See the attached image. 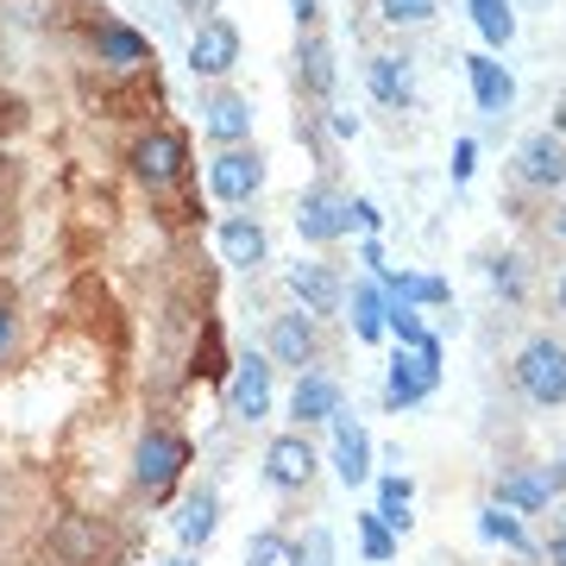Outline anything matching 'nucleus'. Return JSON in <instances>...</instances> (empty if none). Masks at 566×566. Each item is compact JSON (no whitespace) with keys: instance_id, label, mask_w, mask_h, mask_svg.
<instances>
[{"instance_id":"9b49d317","label":"nucleus","mask_w":566,"mask_h":566,"mask_svg":"<svg viewBox=\"0 0 566 566\" xmlns=\"http://www.w3.org/2000/svg\"><path fill=\"white\" fill-rule=\"evenodd\" d=\"M264 479L277 491H303L315 479V447L303 434H277V441L264 447Z\"/></svg>"},{"instance_id":"412c9836","label":"nucleus","mask_w":566,"mask_h":566,"mask_svg":"<svg viewBox=\"0 0 566 566\" xmlns=\"http://www.w3.org/2000/svg\"><path fill=\"white\" fill-rule=\"evenodd\" d=\"M296 82H303L315 102H327V95H334L340 70H334V51H327V39H303V51H296Z\"/></svg>"},{"instance_id":"6e6552de","label":"nucleus","mask_w":566,"mask_h":566,"mask_svg":"<svg viewBox=\"0 0 566 566\" xmlns=\"http://www.w3.org/2000/svg\"><path fill=\"white\" fill-rule=\"evenodd\" d=\"M227 409L240 416V422H264L271 416V359L264 353H245L233 365V378H227Z\"/></svg>"},{"instance_id":"c85d7f7f","label":"nucleus","mask_w":566,"mask_h":566,"mask_svg":"<svg viewBox=\"0 0 566 566\" xmlns=\"http://www.w3.org/2000/svg\"><path fill=\"white\" fill-rule=\"evenodd\" d=\"M441 0H378V20L385 25H428Z\"/></svg>"},{"instance_id":"6ab92c4d","label":"nucleus","mask_w":566,"mask_h":566,"mask_svg":"<svg viewBox=\"0 0 566 566\" xmlns=\"http://www.w3.org/2000/svg\"><path fill=\"white\" fill-rule=\"evenodd\" d=\"M214 528H221V504H214V491H189L177 510V542L196 554V547L214 542Z\"/></svg>"},{"instance_id":"b1692460","label":"nucleus","mask_w":566,"mask_h":566,"mask_svg":"<svg viewBox=\"0 0 566 566\" xmlns=\"http://www.w3.org/2000/svg\"><path fill=\"white\" fill-rule=\"evenodd\" d=\"M390 290V303H409V308H441L447 303V283L441 277H422V271H385V277H378Z\"/></svg>"},{"instance_id":"c756f323","label":"nucleus","mask_w":566,"mask_h":566,"mask_svg":"<svg viewBox=\"0 0 566 566\" xmlns=\"http://www.w3.org/2000/svg\"><path fill=\"white\" fill-rule=\"evenodd\" d=\"M491 283L516 303V296H523V259H510V252H504V259H491Z\"/></svg>"},{"instance_id":"473e14b6","label":"nucleus","mask_w":566,"mask_h":566,"mask_svg":"<svg viewBox=\"0 0 566 566\" xmlns=\"http://www.w3.org/2000/svg\"><path fill=\"white\" fill-rule=\"evenodd\" d=\"M13 303H0V359H7V353H13Z\"/></svg>"},{"instance_id":"2eb2a0df","label":"nucleus","mask_w":566,"mask_h":566,"mask_svg":"<svg viewBox=\"0 0 566 566\" xmlns=\"http://www.w3.org/2000/svg\"><path fill=\"white\" fill-rule=\"evenodd\" d=\"M315 315H303V308H296V315H277V322H271V365H296V371H303V365H315Z\"/></svg>"},{"instance_id":"20e7f679","label":"nucleus","mask_w":566,"mask_h":566,"mask_svg":"<svg viewBox=\"0 0 566 566\" xmlns=\"http://www.w3.org/2000/svg\"><path fill=\"white\" fill-rule=\"evenodd\" d=\"M296 233H303L308 245L346 240V233H353V202H346L340 189H327V182L303 189V196H296Z\"/></svg>"},{"instance_id":"5701e85b","label":"nucleus","mask_w":566,"mask_h":566,"mask_svg":"<svg viewBox=\"0 0 566 566\" xmlns=\"http://www.w3.org/2000/svg\"><path fill=\"white\" fill-rule=\"evenodd\" d=\"M465 13H472L479 39H485L491 51H504V44L516 39V0H465Z\"/></svg>"},{"instance_id":"ddd939ff","label":"nucleus","mask_w":566,"mask_h":566,"mask_svg":"<svg viewBox=\"0 0 566 566\" xmlns=\"http://www.w3.org/2000/svg\"><path fill=\"white\" fill-rule=\"evenodd\" d=\"M202 133L214 145H245L252 139V102H245V95H233V88H221V95H208L202 102Z\"/></svg>"},{"instance_id":"7c9ffc66","label":"nucleus","mask_w":566,"mask_h":566,"mask_svg":"<svg viewBox=\"0 0 566 566\" xmlns=\"http://www.w3.org/2000/svg\"><path fill=\"white\" fill-rule=\"evenodd\" d=\"M346 202H353V227H365V233H378V227H385V214H378L371 196H346Z\"/></svg>"},{"instance_id":"2f4dec72","label":"nucleus","mask_w":566,"mask_h":566,"mask_svg":"<svg viewBox=\"0 0 566 566\" xmlns=\"http://www.w3.org/2000/svg\"><path fill=\"white\" fill-rule=\"evenodd\" d=\"M472 170H479V145L460 139L453 145V182H472Z\"/></svg>"},{"instance_id":"ea45409f","label":"nucleus","mask_w":566,"mask_h":566,"mask_svg":"<svg viewBox=\"0 0 566 566\" xmlns=\"http://www.w3.org/2000/svg\"><path fill=\"white\" fill-rule=\"evenodd\" d=\"M164 566H196V560H189V554H177V560H164Z\"/></svg>"},{"instance_id":"f8f14e48","label":"nucleus","mask_w":566,"mask_h":566,"mask_svg":"<svg viewBox=\"0 0 566 566\" xmlns=\"http://www.w3.org/2000/svg\"><path fill=\"white\" fill-rule=\"evenodd\" d=\"M214 245H221V259L233 264V271H259V264L271 259V233H264L252 214H227Z\"/></svg>"},{"instance_id":"f704fd0d","label":"nucleus","mask_w":566,"mask_h":566,"mask_svg":"<svg viewBox=\"0 0 566 566\" xmlns=\"http://www.w3.org/2000/svg\"><path fill=\"white\" fill-rule=\"evenodd\" d=\"M315 7H322V0H290V13H296V20H303V25L315 20Z\"/></svg>"},{"instance_id":"c9c22d12","label":"nucleus","mask_w":566,"mask_h":566,"mask_svg":"<svg viewBox=\"0 0 566 566\" xmlns=\"http://www.w3.org/2000/svg\"><path fill=\"white\" fill-rule=\"evenodd\" d=\"M182 13H214V7H221V0H177Z\"/></svg>"},{"instance_id":"393cba45","label":"nucleus","mask_w":566,"mask_h":566,"mask_svg":"<svg viewBox=\"0 0 566 566\" xmlns=\"http://www.w3.org/2000/svg\"><path fill=\"white\" fill-rule=\"evenodd\" d=\"M409 510H416V485H409L403 472H390V479H378V516H385L390 528H403V535H409V523H416Z\"/></svg>"},{"instance_id":"4468645a","label":"nucleus","mask_w":566,"mask_h":566,"mask_svg":"<svg viewBox=\"0 0 566 566\" xmlns=\"http://www.w3.org/2000/svg\"><path fill=\"white\" fill-rule=\"evenodd\" d=\"M334 472H340V485L353 491V485H365V479H371V434H365L359 422H353V416H334Z\"/></svg>"},{"instance_id":"a878e982","label":"nucleus","mask_w":566,"mask_h":566,"mask_svg":"<svg viewBox=\"0 0 566 566\" xmlns=\"http://www.w3.org/2000/svg\"><path fill=\"white\" fill-rule=\"evenodd\" d=\"M479 535H485V542H504V547H516V554H528L523 516H516V510H504V504H485V510H479Z\"/></svg>"},{"instance_id":"0eeeda50","label":"nucleus","mask_w":566,"mask_h":566,"mask_svg":"<svg viewBox=\"0 0 566 566\" xmlns=\"http://www.w3.org/2000/svg\"><path fill=\"white\" fill-rule=\"evenodd\" d=\"M233 63H240V25L208 13V20L196 25V39H189V70H196V76H208V82H221Z\"/></svg>"},{"instance_id":"dca6fc26","label":"nucleus","mask_w":566,"mask_h":566,"mask_svg":"<svg viewBox=\"0 0 566 566\" xmlns=\"http://www.w3.org/2000/svg\"><path fill=\"white\" fill-rule=\"evenodd\" d=\"M290 290H296L303 315H340V303H346V283L327 264H296L290 271Z\"/></svg>"},{"instance_id":"f257e3e1","label":"nucleus","mask_w":566,"mask_h":566,"mask_svg":"<svg viewBox=\"0 0 566 566\" xmlns=\"http://www.w3.org/2000/svg\"><path fill=\"white\" fill-rule=\"evenodd\" d=\"M516 385H523L528 403H542V409L566 403V346L554 334H542V340H528L516 353Z\"/></svg>"},{"instance_id":"aec40b11","label":"nucleus","mask_w":566,"mask_h":566,"mask_svg":"<svg viewBox=\"0 0 566 566\" xmlns=\"http://www.w3.org/2000/svg\"><path fill=\"white\" fill-rule=\"evenodd\" d=\"M95 51H102V63H114V70H139V63L151 57V44H145L126 20H102V25H95Z\"/></svg>"},{"instance_id":"39448f33","label":"nucleus","mask_w":566,"mask_h":566,"mask_svg":"<svg viewBox=\"0 0 566 566\" xmlns=\"http://www.w3.org/2000/svg\"><path fill=\"white\" fill-rule=\"evenodd\" d=\"M434 385H441V346H428V353H409V346H397L390 378H385V403H390V409H416L422 397H434Z\"/></svg>"},{"instance_id":"e433bc0d","label":"nucleus","mask_w":566,"mask_h":566,"mask_svg":"<svg viewBox=\"0 0 566 566\" xmlns=\"http://www.w3.org/2000/svg\"><path fill=\"white\" fill-rule=\"evenodd\" d=\"M554 303H560V315H566V277H560V283H554Z\"/></svg>"},{"instance_id":"a211bd4d","label":"nucleus","mask_w":566,"mask_h":566,"mask_svg":"<svg viewBox=\"0 0 566 566\" xmlns=\"http://www.w3.org/2000/svg\"><path fill=\"white\" fill-rule=\"evenodd\" d=\"M365 82H371V95H378L385 107H409V102H416V70H409V57L378 51V57L365 63Z\"/></svg>"},{"instance_id":"1a4fd4ad","label":"nucleus","mask_w":566,"mask_h":566,"mask_svg":"<svg viewBox=\"0 0 566 566\" xmlns=\"http://www.w3.org/2000/svg\"><path fill=\"white\" fill-rule=\"evenodd\" d=\"M465 76H472V102L485 120H504L510 107H516V76H510V63H497L491 51H472L465 57Z\"/></svg>"},{"instance_id":"f03ea898","label":"nucleus","mask_w":566,"mask_h":566,"mask_svg":"<svg viewBox=\"0 0 566 566\" xmlns=\"http://www.w3.org/2000/svg\"><path fill=\"white\" fill-rule=\"evenodd\" d=\"M182 465H189V441L170 434V428H151V434L133 447V485L151 491V497H164V491L182 479Z\"/></svg>"},{"instance_id":"4be33fe9","label":"nucleus","mask_w":566,"mask_h":566,"mask_svg":"<svg viewBox=\"0 0 566 566\" xmlns=\"http://www.w3.org/2000/svg\"><path fill=\"white\" fill-rule=\"evenodd\" d=\"M346 303H353V315H346V322H353V334H359V340H385L390 296L378 290V283H353V296H346Z\"/></svg>"},{"instance_id":"423d86ee","label":"nucleus","mask_w":566,"mask_h":566,"mask_svg":"<svg viewBox=\"0 0 566 566\" xmlns=\"http://www.w3.org/2000/svg\"><path fill=\"white\" fill-rule=\"evenodd\" d=\"M126 164H133V177L139 182H151V189H170V182L182 177V164H189V145L177 139V133H145L133 151H126Z\"/></svg>"},{"instance_id":"9d476101","label":"nucleus","mask_w":566,"mask_h":566,"mask_svg":"<svg viewBox=\"0 0 566 566\" xmlns=\"http://www.w3.org/2000/svg\"><path fill=\"white\" fill-rule=\"evenodd\" d=\"M516 177L528 182V189H554V182H566V139L547 126V133H528L523 145H516Z\"/></svg>"},{"instance_id":"72a5a7b5","label":"nucleus","mask_w":566,"mask_h":566,"mask_svg":"<svg viewBox=\"0 0 566 566\" xmlns=\"http://www.w3.org/2000/svg\"><path fill=\"white\" fill-rule=\"evenodd\" d=\"M547 560H554V566H566V528L554 535V542H547Z\"/></svg>"},{"instance_id":"cd10ccee","label":"nucleus","mask_w":566,"mask_h":566,"mask_svg":"<svg viewBox=\"0 0 566 566\" xmlns=\"http://www.w3.org/2000/svg\"><path fill=\"white\" fill-rule=\"evenodd\" d=\"M359 542H365V560H390V554H397V528H390L378 510H365L359 516Z\"/></svg>"},{"instance_id":"bb28decb","label":"nucleus","mask_w":566,"mask_h":566,"mask_svg":"<svg viewBox=\"0 0 566 566\" xmlns=\"http://www.w3.org/2000/svg\"><path fill=\"white\" fill-rule=\"evenodd\" d=\"M245 566H303V554H296V542H290V535L264 528V535H252V542H245Z\"/></svg>"},{"instance_id":"58836bf2","label":"nucleus","mask_w":566,"mask_h":566,"mask_svg":"<svg viewBox=\"0 0 566 566\" xmlns=\"http://www.w3.org/2000/svg\"><path fill=\"white\" fill-rule=\"evenodd\" d=\"M554 233H560V240H566V208H560V214H554Z\"/></svg>"},{"instance_id":"7ed1b4c3","label":"nucleus","mask_w":566,"mask_h":566,"mask_svg":"<svg viewBox=\"0 0 566 566\" xmlns=\"http://www.w3.org/2000/svg\"><path fill=\"white\" fill-rule=\"evenodd\" d=\"M208 189H214V202L245 208L264 189V158L252 151V145H227V151H214V158H208Z\"/></svg>"},{"instance_id":"f3484780","label":"nucleus","mask_w":566,"mask_h":566,"mask_svg":"<svg viewBox=\"0 0 566 566\" xmlns=\"http://www.w3.org/2000/svg\"><path fill=\"white\" fill-rule=\"evenodd\" d=\"M290 416H296V422H334V416H340V385H334V378H327V371H303V378H296V390H290Z\"/></svg>"},{"instance_id":"4c0bfd02","label":"nucleus","mask_w":566,"mask_h":566,"mask_svg":"<svg viewBox=\"0 0 566 566\" xmlns=\"http://www.w3.org/2000/svg\"><path fill=\"white\" fill-rule=\"evenodd\" d=\"M554 133H560V139H566V102H560V114H554Z\"/></svg>"}]
</instances>
